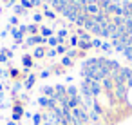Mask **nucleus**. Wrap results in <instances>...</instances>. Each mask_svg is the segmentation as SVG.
Wrapping results in <instances>:
<instances>
[{"instance_id": "f257e3e1", "label": "nucleus", "mask_w": 132, "mask_h": 125, "mask_svg": "<svg viewBox=\"0 0 132 125\" xmlns=\"http://www.w3.org/2000/svg\"><path fill=\"white\" fill-rule=\"evenodd\" d=\"M101 49H103L105 53H110V51H112V44H107V42H103V44H101Z\"/></svg>"}, {"instance_id": "f03ea898", "label": "nucleus", "mask_w": 132, "mask_h": 125, "mask_svg": "<svg viewBox=\"0 0 132 125\" xmlns=\"http://www.w3.org/2000/svg\"><path fill=\"white\" fill-rule=\"evenodd\" d=\"M63 65H65V67H71V65H72V60H71L69 56H65V58H63Z\"/></svg>"}, {"instance_id": "7ed1b4c3", "label": "nucleus", "mask_w": 132, "mask_h": 125, "mask_svg": "<svg viewBox=\"0 0 132 125\" xmlns=\"http://www.w3.org/2000/svg\"><path fill=\"white\" fill-rule=\"evenodd\" d=\"M33 83H35V76H31V78H29V80L26 82V87H31Z\"/></svg>"}, {"instance_id": "20e7f679", "label": "nucleus", "mask_w": 132, "mask_h": 125, "mask_svg": "<svg viewBox=\"0 0 132 125\" xmlns=\"http://www.w3.org/2000/svg\"><path fill=\"white\" fill-rule=\"evenodd\" d=\"M24 65H27V67L31 65V58L29 56H24Z\"/></svg>"}, {"instance_id": "39448f33", "label": "nucleus", "mask_w": 132, "mask_h": 125, "mask_svg": "<svg viewBox=\"0 0 132 125\" xmlns=\"http://www.w3.org/2000/svg\"><path fill=\"white\" fill-rule=\"evenodd\" d=\"M92 45H94V47H101V42H100V40H94Z\"/></svg>"}, {"instance_id": "423d86ee", "label": "nucleus", "mask_w": 132, "mask_h": 125, "mask_svg": "<svg viewBox=\"0 0 132 125\" xmlns=\"http://www.w3.org/2000/svg\"><path fill=\"white\" fill-rule=\"evenodd\" d=\"M35 54H36V56H42V54H44V49H36V53H35Z\"/></svg>"}, {"instance_id": "0eeeda50", "label": "nucleus", "mask_w": 132, "mask_h": 125, "mask_svg": "<svg viewBox=\"0 0 132 125\" xmlns=\"http://www.w3.org/2000/svg\"><path fill=\"white\" fill-rule=\"evenodd\" d=\"M9 125H15V123H9Z\"/></svg>"}]
</instances>
